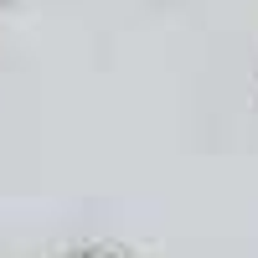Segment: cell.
<instances>
[{"mask_svg": "<svg viewBox=\"0 0 258 258\" xmlns=\"http://www.w3.org/2000/svg\"><path fill=\"white\" fill-rule=\"evenodd\" d=\"M78 258H109V253H78Z\"/></svg>", "mask_w": 258, "mask_h": 258, "instance_id": "6da1fadb", "label": "cell"}]
</instances>
